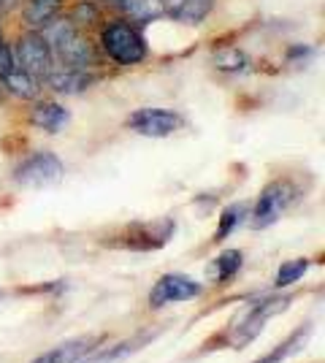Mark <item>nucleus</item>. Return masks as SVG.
<instances>
[{
	"instance_id": "24",
	"label": "nucleus",
	"mask_w": 325,
	"mask_h": 363,
	"mask_svg": "<svg viewBox=\"0 0 325 363\" xmlns=\"http://www.w3.org/2000/svg\"><path fill=\"white\" fill-rule=\"evenodd\" d=\"M0 41H3V30H0Z\"/></svg>"
},
{
	"instance_id": "20",
	"label": "nucleus",
	"mask_w": 325,
	"mask_h": 363,
	"mask_svg": "<svg viewBox=\"0 0 325 363\" xmlns=\"http://www.w3.org/2000/svg\"><path fill=\"white\" fill-rule=\"evenodd\" d=\"M215 65L219 71H228V74H236V71H244L247 68V55L236 46H222L215 52Z\"/></svg>"
},
{
	"instance_id": "12",
	"label": "nucleus",
	"mask_w": 325,
	"mask_h": 363,
	"mask_svg": "<svg viewBox=\"0 0 325 363\" xmlns=\"http://www.w3.org/2000/svg\"><path fill=\"white\" fill-rule=\"evenodd\" d=\"M0 82H3V90L11 92L14 98H22V101H33L41 92V79H35V76L22 71V68H14L11 74L3 76Z\"/></svg>"
},
{
	"instance_id": "11",
	"label": "nucleus",
	"mask_w": 325,
	"mask_h": 363,
	"mask_svg": "<svg viewBox=\"0 0 325 363\" xmlns=\"http://www.w3.org/2000/svg\"><path fill=\"white\" fill-rule=\"evenodd\" d=\"M68 120H71L68 108L60 106V104H55V101H38V104L30 108V122L35 128L47 130V133H60L62 128L68 125Z\"/></svg>"
},
{
	"instance_id": "10",
	"label": "nucleus",
	"mask_w": 325,
	"mask_h": 363,
	"mask_svg": "<svg viewBox=\"0 0 325 363\" xmlns=\"http://www.w3.org/2000/svg\"><path fill=\"white\" fill-rule=\"evenodd\" d=\"M44 84L49 90L60 92V95H76V92H84L93 84V76L87 71H74V68H52L44 76Z\"/></svg>"
},
{
	"instance_id": "4",
	"label": "nucleus",
	"mask_w": 325,
	"mask_h": 363,
	"mask_svg": "<svg viewBox=\"0 0 325 363\" xmlns=\"http://www.w3.org/2000/svg\"><path fill=\"white\" fill-rule=\"evenodd\" d=\"M14 55H16L19 68L33 74L35 79H41V82H44V76L55 68V55H52V49H49L47 41L38 35V30H30V33H25V35H19Z\"/></svg>"
},
{
	"instance_id": "8",
	"label": "nucleus",
	"mask_w": 325,
	"mask_h": 363,
	"mask_svg": "<svg viewBox=\"0 0 325 363\" xmlns=\"http://www.w3.org/2000/svg\"><path fill=\"white\" fill-rule=\"evenodd\" d=\"M52 55H57L62 65H65V68H74V71H87V68L95 62L93 44H90L79 30L74 33V35H68Z\"/></svg>"
},
{
	"instance_id": "22",
	"label": "nucleus",
	"mask_w": 325,
	"mask_h": 363,
	"mask_svg": "<svg viewBox=\"0 0 325 363\" xmlns=\"http://www.w3.org/2000/svg\"><path fill=\"white\" fill-rule=\"evenodd\" d=\"M14 68H19V65H16L14 49L6 44V41H0V79H3V76H8Z\"/></svg>"
},
{
	"instance_id": "2",
	"label": "nucleus",
	"mask_w": 325,
	"mask_h": 363,
	"mask_svg": "<svg viewBox=\"0 0 325 363\" xmlns=\"http://www.w3.org/2000/svg\"><path fill=\"white\" fill-rule=\"evenodd\" d=\"M295 196H298V187H295L290 179H274L271 184H266L261 198H258L255 206H252V214H249L252 220H249V225L255 228V230H263V228H268L271 223H277L279 217L293 206Z\"/></svg>"
},
{
	"instance_id": "23",
	"label": "nucleus",
	"mask_w": 325,
	"mask_h": 363,
	"mask_svg": "<svg viewBox=\"0 0 325 363\" xmlns=\"http://www.w3.org/2000/svg\"><path fill=\"white\" fill-rule=\"evenodd\" d=\"M19 3H22V0H0V14H8V11H14Z\"/></svg>"
},
{
	"instance_id": "15",
	"label": "nucleus",
	"mask_w": 325,
	"mask_h": 363,
	"mask_svg": "<svg viewBox=\"0 0 325 363\" xmlns=\"http://www.w3.org/2000/svg\"><path fill=\"white\" fill-rule=\"evenodd\" d=\"M241 263H244L241 250H225V252L217 257V260H212L209 274H212V279H215L217 285H222V282H231L233 277L239 274Z\"/></svg>"
},
{
	"instance_id": "5",
	"label": "nucleus",
	"mask_w": 325,
	"mask_h": 363,
	"mask_svg": "<svg viewBox=\"0 0 325 363\" xmlns=\"http://www.w3.org/2000/svg\"><path fill=\"white\" fill-rule=\"evenodd\" d=\"M185 125V120L171 108H136L127 117V128L147 138H166L176 133Z\"/></svg>"
},
{
	"instance_id": "18",
	"label": "nucleus",
	"mask_w": 325,
	"mask_h": 363,
	"mask_svg": "<svg viewBox=\"0 0 325 363\" xmlns=\"http://www.w3.org/2000/svg\"><path fill=\"white\" fill-rule=\"evenodd\" d=\"M309 272V260L307 257H295V260H285L277 272V288H290L295 282L304 279V274Z\"/></svg>"
},
{
	"instance_id": "3",
	"label": "nucleus",
	"mask_w": 325,
	"mask_h": 363,
	"mask_svg": "<svg viewBox=\"0 0 325 363\" xmlns=\"http://www.w3.org/2000/svg\"><path fill=\"white\" fill-rule=\"evenodd\" d=\"M62 160L55 152H35L16 166L14 182L22 187H49L62 179Z\"/></svg>"
},
{
	"instance_id": "17",
	"label": "nucleus",
	"mask_w": 325,
	"mask_h": 363,
	"mask_svg": "<svg viewBox=\"0 0 325 363\" xmlns=\"http://www.w3.org/2000/svg\"><path fill=\"white\" fill-rule=\"evenodd\" d=\"M247 212L249 209L244 206V203H233V206H228V209H222V214H219V225H217V230H215V242H225L233 230L239 228V223L244 220V214Z\"/></svg>"
},
{
	"instance_id": "21",
	"label": "nucleus",
	"mask_w": 325,
	"mask_h": 363,
	"mask_svg": "<svg viewBox=\"0 0 325 363\" xmlns=\"http://www.w3.org/2000/svg\"><path fill=\"white\" fill-rule=\"evenodd\" d=\"M101 22V9L93 0H81L74 9V25H98Z\"/></svg>"
},
{
	"instance_id": "25",
	"label": "nucleus",
	"mask_w": 325,
	"mask_h": 363,
	"mask_svg": "<svg viewBox=\"0 0 325 363\" xmlns=\"http://www.w3.org/2000/svg\"><path fill=\"white\" fill-rule=\"evenodd\" d=\"M111 3H120V0H111Z\"/></svg>"
},
{
	"instance_id": "19",
	"label": "nucleus",
	"mask_w": 325,
	"mask_h": 363,
	"mask_svg": "<svg viewBox=\"0 0 325 363\" xmlns=\"http://www.w3.org/2000/svg\"><path fill=\"white\" fill-rule=\"evenodd\" d=\"M307 331L309 328H301L298 333H293V336H287L279 347H274L268 355H263V358H258L255 363H282L285 358H290L293 352H298L301 350V345H304V339H307Z\"/></svg>"
},
{
	"instance_id": "13",
	"label": "nucleus",
	"mask_w": 325,
	"mask_h": 363,
	"mask_svg": "<svg viewBox=\"0 0 325 363\" xmlns=\"http://www.w3.org/2000/svg\"><path fill=\"white\" fill-rule=\"evenodd\" d=\"M62 0H25L22 6V19L30 30H38L44 22H49L52 16L60 11Z\"/></svg>"
},
{
	"instance_id": "9",
	"label": "nucleus",
	"mask_w": 325,
	"mask_h": 363,
	"mask_svg": "<svg viewBox=\"0 0 325 363\" xmlns=\"http://www.w3.org/2000/svg\"><path fill=\"white\" fill-rule=\"evenodd\" d=\"M95 345H98V339H93V336L74 339V342H65V345L52 347L49 352L38 355V358L30 363H81V361H87V355L95 350Z\"/></svg>"
},
{
	"instance_id": "16",
	"label": "nucleus",
	"mask_w": 325,
	"mask_h": 363,
	"mask_svg": "<svg viewBox=\"0 0 325 363\" xmlns=\"http://www.w3.org/2000/svg\"><path fill=\"white\" fill-rule=\"evenodd\" d=\"M127 16L141 19V22H149L155 16L163 14V0H120L117 3Z\"/></svg>"
},
{
	"instance_id": "7",
	"label": "nucleus",
	"mask_w": 325,
	"mask_h": 363,
	"mask_svg": "<svg viewBox=\"0 0 325 363\" xmlns=\"http://www.w3.org/2000/svg\"><path fill=\"white\" fill-rule=\"evenodd\" d=\"M287 303H290V298H271V301L258 303V306L249 312L247 318H244V323H241V325H236V333H233V345H236V347H241V345L252 342L258 333L263 331L266 320L274 318V315H279V312H282Z\"/></svg>"
},
{
	"instance_id": "1",
	"label": "nucleus",
	"mask_w": 325,
	"mask_h": 363,
	"mask_svg": "<svg viewBox=\"0 0 325 363\" xmlns=\"http://www.w3.org/2000/svg\"><path fill=\"white\" fill-rule=\"evenodd\" d=\"M101 46L108 57L120 65H136L147 57V41L127 22H111L101 33Z\"/></svg>"
},
{
	"instance_id": "14",
	"label": "nucleus",
	"mask_w": 325,
	"mask_h": 363,
	"mask_svg": "<svg viewBox=\"0 0 325 363\" xmlns=\"http://www.w3.org/2000/svg\"><path fill=\"white\" fill-rule=\"evenodd\" d=\"M76 30H79V28L74 25V19L55 14L52 19H49V22H44V25L38 28V35H41V38H44V41L49 44V49L55 52V49H57V46H60L65 38H68V35H74Z\"/></svg>"
},
{
	"instance_id": "6",
	"label": "nucleus",
	"mask_w": 325,
	"mask_h": 363,
	"mask_svg": "<svg viewBox=\"0 0 325 363\" xmlns=\"http://www.w3.org/2000/svg\"><path fill=\"white\" fill-rule=\"evenodd\" d=\"M203 293V285L195 282L193 277L185 274H163L155 282V288L149 290V306L160 309V306H169L176 301H193Z\"/></svg>"
}]
</instances>
